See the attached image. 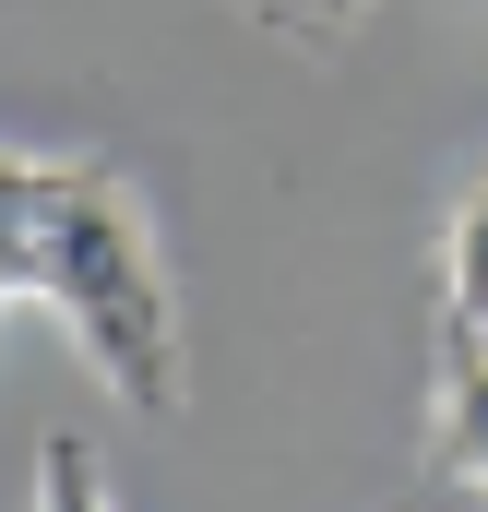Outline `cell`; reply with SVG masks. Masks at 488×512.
Masks as SVG:
<instances>
[{"label": "cell", "mask_w": 488, "mask_h": 512, "mask_svg": "<svg viewBox=\"0 0 488 512\" xmlns=\"http://www.w3.org/2000/svg\"><path fill=\"white\" fill-rule=\"evenodd\" d=\"M48 298L84 346V370L131 417H179L191 358H179V286L155 251V215L120 167L96 155H24L0 143V310Z\"/></svg>", "instance_id": "obj_1"}, {"label": "cell", "mask_w": 488, "mask_h": 512, "mask_svg": "<svg viewBox=\"0 0 488 512\" xmlns=\"http://www.w3.org/2000/svg\"><path fill=\"white\" fill-rule=\"evenodd\" d=\"M429 465L488 489V334H453L441 358V429H429Z\"/></svg>", "instance_id": "obj_2"}, {"label": "cell", "mask_w": 488, "mask_h": 512, "mask_svg": "<svg viewBox=\"0 0 488 512\" xmlns=\"http://www.w3.org/2000/svg\"><path fill=\"white\" fill-rule=\"evenodd\" d=\"M441 310H453V334H488V179L441 227Z\"/></svg>", "instance_id": "obj_3"}, {"label": "cell", "mask_w": 488, "mask_h": 512, "mask_svg": "<svg viewBox=\"0 0 488 512\" xmlns=\"http://www.w3.org/2000/svg\"><path fill=\"white\" fill-rule=\"evenodd\" d=\"M36 501H108V465H96V453H84V441H48V453H36Z\"/></svg>", "instance_id": "obj_4"}, {"label": "cell", "mask_w": 488, "mask_h": 512, "mask_svg": "<svg viewBox=\"0 0 488 512\" xmlns=\"http://www.w3.org/2000/svg\"><path fill=\"white\" fill-rule=\"evenodd\" d=\"M310 12H358V0H310Z\"/></svg>", "instance_id": "obj_5"}, {"label": "cell", "mask_w": 488, "mask_h": 512, "mask_svg": "<svg viewBox=\"0 0 488 512\" xmlns=\"http://www.w3.org/2000/svg\"><path fill=\"white\" fill-rule=\"evenodd\" d=\"M298 12H310V0H298Z\"/></svg>", "instance_id": "obj_6"}]
</instances>
